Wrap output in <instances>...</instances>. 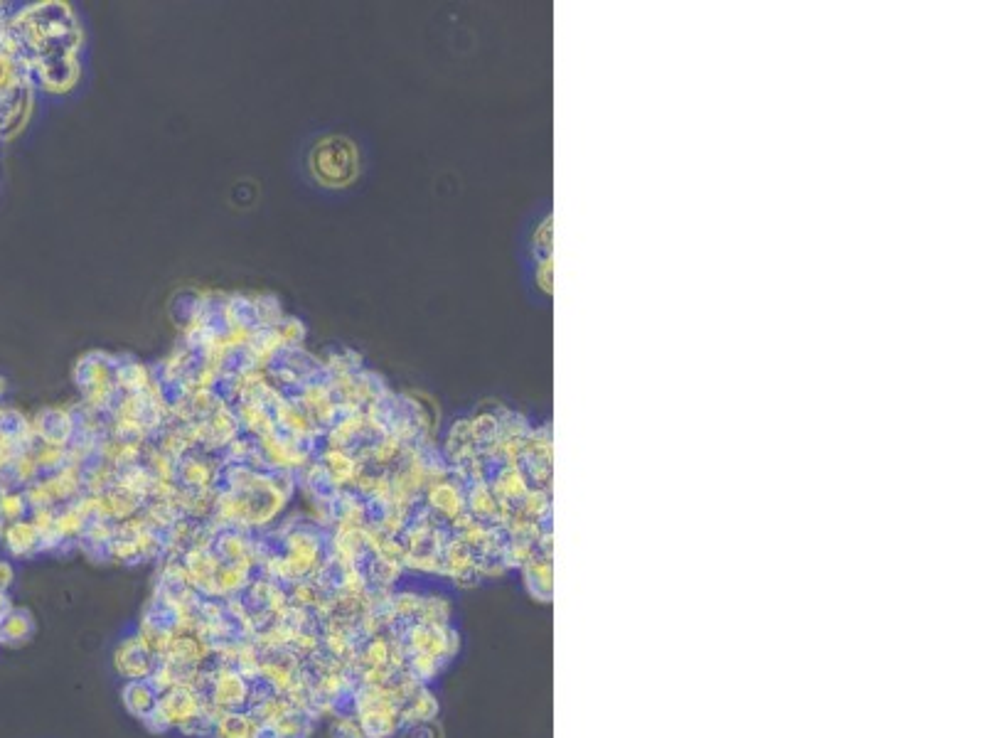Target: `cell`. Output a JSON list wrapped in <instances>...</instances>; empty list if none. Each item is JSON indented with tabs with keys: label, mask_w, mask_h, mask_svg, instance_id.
I'll list each match as a JSON object with an SVG mask.
<instances>
[{
	"label": "cell",
	"mask_w": 989,
	"mask_h": 738,
	"mask_svg": "<svg viewBox=\"0 0 989 738\" xmlns=\"http://www.w3.org/2000/svg\"><path fill=\"white\" fill-rule=\"evenodd\" d=\"M155 662L158 657L143 645L138 633L133 638L121 640V645L116 647V670L126 679H148L155 670Z\"/></svg>",
	"instance_id": "obj_1"
},
{
	"label": "cell",
	"mask_w": 989,
	"mask_h": 738,
	"mask_svg": "<svg viewBox=\"0 0 989 738\" xmlns=\"http://www.w3.org/2000/svg\"><path fill=\"white\" fill-rule=\"evenodd\" d=\"M160 692L153 687L151 679H128L124 687V704L133 716L143 719L148 711L155 709Z\"/></svg>",
	"instance_id": "obj_2"
},
{
	"label": "cell",
	"mask_w": 989,
	"mask_h": 738,
	"mask_svg": "<svg viewBox=\"0 0 989 738\" xmlns=\"http://www.w3.org/2000/svg\"><path fill=\"white\" fill-rule=\"evenodd\" d=\"M32 633H35V620L28 611L13 608L0 620V643H23Z\"/></svg>",
	"instance_id": "obj_3"
},
{
	"label": "cell",
	"mask_w": 989,
	"mask_h": 738,
	"mask_svg": "<svg viewBox=\"0 0 989 738\" xmlns=\"http://www.w3.org/2000/svg\"><path fill=\"white\" fill-rule=\"evenodd\" d=\"M333 738H365L360 729V721L357 716H338L333 721Z\"/></svg>",
	"instance_id": "obj_4"
}]
</instances>
